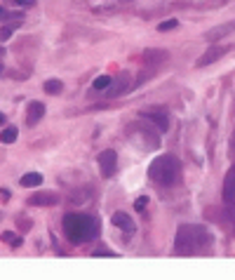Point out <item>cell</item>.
<instances>
[{"mask_svg": "<svg viewBox=\"0 0 235 280\" xmlns=\"http://www.w3.org/2000/svg\"><path fill=\"white\" fill-rule=\"evenodd\" d=\"M212 247V236L210 231L200 224H184L179 226L177 238H174V252L179 257H191L207 252Z\"/></svg>", "mask_w": 235, "mask_h": 280, "instance_id": "cell-1", "label": "cell"}, {"mask_svg": "<svg viewBox=\"0 0 235 280\" xmlns=\"http://www.w3.org/2000/svg\"><path fill=\"white\" fill-rule=\"evenodd\" d=\"M149 177L162 189H172L181 184V163L172 153H162L149 165Z\"/></svg>", "mask_w": 235, "mask_h": 280, "instance_id": "cell-2", "label": "cell"}, {"mask_svg": "<svg viewBox=\"0 0 235 280\" xmlns=\"http://www.w3.org/2000/svg\"><path fill=\"white\" fill-rule=\"evenodd\" d=\"M64 233L73 245H85L99 236V221L90 214H66Z\"/></svg>", "mask_w": 235, "mask_h": 280, "instance_id": "cell-3", "label": "cell"}, {"mask_svg": "<svg viewBox=\"0 0 235 280\" xmlns=\"http://www.w3.org/2000/svg\"><path fill=\"white\" fill-rule=\"evenodd\" d=\"M223 205H226L228 219L235 226V165L226 172V179H223Z\"/></svg>", "mask_w": 235, "mask_h": 280, "instance_id": "cell-4", "label": "cell"}, {"mask_svg": "<svg viewBox=\"0 0 235 280\" xmlns=\"http://www.w3.org/2000/svg\"><path fill=\"white\" fill-rule=\"evenodd\" d=\"M141 118L151 120L160 132H167L169 130V116L165 109H146V111H141Z\"/></svg>", "mask_w": 235, "mask_h": 280, "instance_id": "cell-5", "label": "cell"}, {"mask_svg": "<svg viewBox=\"0 0 235 280\" xmlns=\"http://www.w3.org/2000/svg\"><path fill=\"white\" fill-rule=\"evenodd\" d=\"M97 163H99V170L104 177H113L118 170V153L111 151V148H108V151H101Z\"/></svg>", "mask_w": 235, "mask_h": 280, "instance_id": "cell-6", "label": "cell"}, {"mask_svg": "<svg viewBox=\"0 0 235 280\" xmlns=\"http://www.w3.org/2000/svg\"><path fill=\"white\" fill-rule=\"evenodd\" d=\"M45 116V106L40 101H31L28 104V109H26V125L28 128H33V125H38V122L43 120Z\"/></svg>", "mask_w": 235, "mask_h": 280, "instance_id": "cell-7", "label": "cell"}, {"mask_svg": "<svg viewBox=\"0 0 235 280\" xmlns=\"http://www.w3.org/2000/svg\"><path fill=\"white\" fill-rule=\"evenodd\" d=\"M111 90H108V97H120V94H125V92L130 90V75L127 73H120L115 80H111Z\"/></svg>", "mask_w": 235, "mask_h": 280, "instance_id": "cell-8", "label": "cell"}, {"mask_svg": "<svg viewBox=\"0 0 235 280\" xmlns=\"http://www.w3.org/2000/svg\"><path fill=\"white\" fill-rule=\"evenodd\" d=\"M226 52H228V47H210V49H207V52H204V55L198 59V66H210V64H214L217 59H221Z\"/></svg>", "mask_w": 235, "mask_h": 280, "instance_id": "cell-9", "label": "cell"}, {"mask_svg": "<svg viewBox=\"0 0 235 280\" xmlns=\"http://www.w3.org/2000/svg\"><path fill=\"white\" fill-rule=\"evenodd\" d=\"M113 226H118V228H123L125 233H134V221H132L130 214H125V212H115L113 214Z\"/></svg>", "mask_w": 235, "mask_h": 280, "instance_id": "cell-10", "label": "cell"}, {"mask_svg": "<svg viewBox=\"0 0 235 280\" xmlns=\"http://www.w3.org/2000/svg\"><path fill=\"white\" fill-rule=\"evenodd\" d=\"M28 205L40 207V205H56V195L54 193H33L28 198Z\"/></svg>", "mask_w": 235, "mask_h": 280, "instance_id": "cell-11", "label": "cell"}, {"mask_svg": "<svg viewBox=\"0 0 235 280\" xmlns=\"http://www.w3.org/2000/svg\"><path fill=\"white\" fill-rule=\"evenodd\" d=\"M167 57H169L167 49H146V52H143V61H146V64H155V66H158L160 61H165Z\"/></svg>", "mask_w": 235, "mask_h": 280, "instance_id": "cell-12", "label": "cell"}, {"mask_svg": "<svg viewBox=\"0 0 235 280\" xmlns=\"http://www.w3.org/2000/svg\"><path fill=\"white\" fill-rule=\"evenodd\" d=\"M19 184H21L24 189H33V186H38V184H43V174H38V172H28V174H24V177L19 179Z\"/></svg>", "mask_w": 235, "mask_h": 280, "instance_id": "cell-13", "label": "cell"}, {"mask_svg": "<svg viewBox=\"0 0 235 280\" xmlns=\"http://www.w3.org/2000/svg\"><path fill=\"white\" fill-rule=\"evenodd\" d=\"M43 90L47 92V94H62V90H64V83L62 80H47V83H45L43 85Z\"/></svg>", "mask_w": 235, "mask_h": 280, "instance_id": "cell-14", "label": "cell"}, {"mask_svg": "<svg viewBox=\"0 0 235 280\" xmlns=\"http://www.w3.org/2000/svg\"><path fill=\"white\" fill-rule=\"evenodd\" d=\"M0 240H3V243H7L10 247H19V245L24 243V240H21L17 233H12V231H5L3 236H0Z\"/></svg>", "mask_w": 235, "mask_h": 280, "instance_id": "cell-15", "label": "cell"}, {"mask_svg": "<svg viewBox=\"0 0 235 280\" xmlns=\"http://www.w3.org/2000/svg\"><path fill=\"white\" fill-rule=\"evenodd\" d=\"M17 128H5L3 130V132H0V141H3V144H14V141H17Z\"/></svg>", "mask_w": 235, "mask_h": 280, "instance_id": "cell-16", "label": "cell"}, {"mask_svg": "<svg viewBox=\"0 0 235 280\" xmlns=\"http://www.w3.org/2000/svg\"><path fill=\"white\" fill-rule=\"evenodd\" d=\"M10 19H24V12H10L5 7H0V21H10Z\"/></svg>", "mask_w": 235, "mask_h": 280, "instance_id": "cell-17", "label": "cell"}, {"mask_svg": "<svg viewBox=\"0 0 235 280\" xmlns=\"http://www.w3.org/2000/svg\"><path fill=\"white\" fill-rule=\"evenodd\" d=\"M108 85H111V78H108V75H99V78H97V80H94V83H92V87H94V90H97V92L106 90V87H108Z\"/></svg>", "mask_w": 235, "mask_h": 280, "instance_id": "cell-18", "label": "cell"}, {"mask_svg": "<svg viewBox=\"0 0 235 280\" xmlns=\"http://www.w3.org/2000/svg\"><path fill=\"white\" fill-rule=\"evenodd\" d=\"M230 29H235V24H228V26H219V29H214L210 33V40H217V38H221V36H226Z\"/></svg>", "mask_w": 235, "mask_h": 280, "instance_id": "cell-19", "label": "cell"}, {"mask_svg": "<svg viewBox=\"0 0 235 280\" xmlns=\"http://www.w3.org/2000/svg\"><path fill=\"white\" fill-rule=\"evenodd\" d=\"M177 26H179L177 19H167V21H162V24L158 26V31H172V29H177Z\"/></svg>", "mask_w": 235, "mask_h": 280, "instance_id": "cell-20", "label": "cell"}, {"mask_svg": "<svg viewBox=\"0 0 235 280\" xmlns=\"http://www.w3.org/2000/svg\"><path fill=\"white\" fill-rule=\"evenodd\" d=\"M14 31H17L14 26H3V29H0V40H10Z\"/></svg>", "mask_w": 235, "mask_h": 280, "instance_id": "cell-21", "label": "cell"}, {"mask_svg": "<svg viewBox=\"0 0 235 280\" xmlns=\"http://www.w3.org/2000/svg\"><path fill=\"white\" fill-rule=\"evenodd\" d=\"M7 3H12V5H19V7H31L33 0H7Z\"/></svg>", "mask_w": 235, "mask_h": 280, "instance_id": "cell-22", "label": "cell"}, {"mask_svg": "<svg viewBox=\"0 0 235 280\" xmlns=\"http://www.w3.org/2000/svg\"><path fill=\"white\" fill-rule=\"evenodd\" d=\"M146 202H149V198H146V195H141V198H139V200L134 202L136 210H143V207H146Z\"/></svg>", "mask_w": 235, "mask_h": 280, "instance_id": "cell-23", "label": "cell"}, {"mask_svg": "<svg viewBox=\"0 0 235 280\" xmlns=\"http://www.w3.org/2000/svg\"><path fill=\"white\" fill-rule=\"evenodd\" d=\"M10 195H12V193H10V191H7V189H0V198H3V200H7Z\"/></svg>", "mask_w": 235, "mask_h": 280, "instance_id": "cell-24", "label": "cell"}, {"mask_svg": "<svg viewBox=\"0 0 235 280\" xmlns=\"http://www.w3.org/2000/svg\"><path fill=\"white\" fill-rule=\"evenodd\" d=\"M19 228H31V224H28V221H24V219H19Z\"/></svg>", "mask_w": 235, "mask_h": 280, "instance_id": "cell-25", "label": "cell"}, {"mask_svg": "<svg viewBox=\"0 0 235 280\" xmlns=\"http://www.w3.org/2000/svg\"><path fill=\"white\" fill-rule=\"evenodd\" d=\"M0 125H5V116L3 113H0Z\"/></svg>", "mask_w": 235, "mask_h": 280, "instance_id": "cell-26", "label": "cell"}, {"mask_svg": "<svg viewBox=\"0 0 235 280\" xmlns=\"http://www.w3.org/2000/svg\"><path fill=\"white\" fill-rule=\"evenodd\" d=\"M118 3H130V0H118Z\"/></svg>", "mask_w": 235, "mask_h": 280, "instance_id": "cell-27", "label": "cell"}, {"mask_svg": "<svg viewBox=\"0 0 235 280\" xmlns=\"http://www.w3.org/2000/svg\"><path fill=\"white\" fill-rule=\"evenodd\" d=\"M0 75H3V66H0Z\"/></svg>", "mask_w": 235, "mask_h": 280, "instance_id": "cell-28", "label": "cell"}]
</instances>
